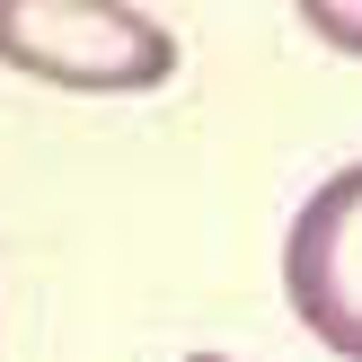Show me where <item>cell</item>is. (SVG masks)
I'll return each mask as SVG.
<instances>
[{"label": "cell", "instance_id": "cell-2", "mask_svg": "<svg viewBox=\"0 0 362 362\" xmlns=\"http://www.w3.org/2000/svg\"><path fill=\"white\" fill-rule=\"evenodd\" d=\"M283 292L327 354L362 362V168H336L283 239Z\"/></svg>", "mask_w": 362, "mask_h": 362}, {"label": "cell", "instance_id": "cell-3", "mask_svg": "<svg viewBox=\"0 0 362 362\" xmlns=\"http://www.w3.org/2000/svg\"><path fill=\"white\" fill-rule=\"evenodd\" d=\"M300 18H310V27L327 35L336 53H362V9H336V0H310V9H300Z\"/></svg>", "mask_w": 362, "mask_h": 362}, {"label": "cell", "instance_id": "cell-4", "mask_svg": "<svg viewBox=\"0 0 362 362\" xmlns=\"http://www.w3.org/2000/svg\"><path fill=\"white\" fill-rule=\"evenodd\" d=\"M186 362H221V354H186Z\"/></svg>", "mask_w": 362, "mask_h": 362}, {"label": "cell", "instance_id": "cell-1", "mask_svg": "<svg viewBox=\"0 0 362 362\" xmlns=\"http://www.w3.org/2000/svg\"><path fill=\"white\" fill-rule=\"evenodd\" d=\"M0 62L53 88L133 98L177 71V35L133 0H0Z\"/></svg>", "mask_w": 362, "mask_h": 362}]
</instances>
